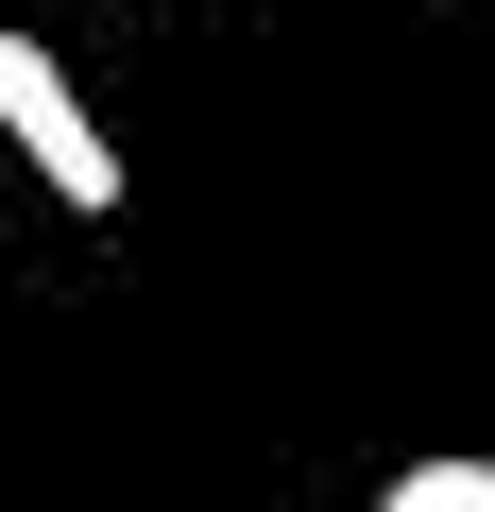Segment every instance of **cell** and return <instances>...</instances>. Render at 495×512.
<instances>
[{
	"instance_id": "7a4b0ae2",
	"label": "cell",
	"mask_w": 495,
	"mask_h": 512,
	"mask_svg": "<svg viewBox=\"0 0 495 512\" xmlns=\"http://www.w3.org/2000/svg\"><path fill=\"white\" fill-rule=\"evenodd\" d=\"M393 512H495V461H410Z\"/></svg>"
},
{
	"instance_id": "6da1fadb",
	"label": "cell",
	"mask_w": 495,
	"mask_h": 512,
	"mask_svg": "<svg viewBox=\"0 0 495 512\" xmlns=\"http://www.w3.org/2000/svg\"><path fill=\"white\" fill-rule=\"evenodd\" d=\"M0 137L35 154V188H52V205H86V222H120V137L86 120V86L52 69V35H0Z\"/></svg>"
}]
</instances>
